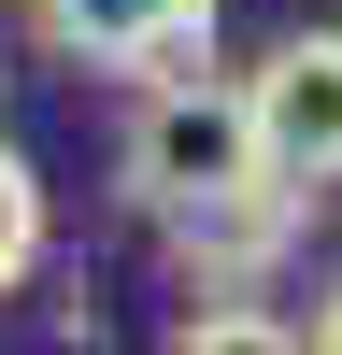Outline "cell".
Wrapping results in <instances>:
<instances>
[{
  "label": "cell",
  "mask_w": 342,
  "mask_h": 355,
  "mask_svg": "<svg viewBox=\"0 0 342 355\" xmlns=\"http://www.w3.org/2000/svg\"><path fill=\"white\" fill-rule=\"evenodd\" d=\"M314 341H328V355H342V284H328V299H314Z\"/></svg>",
  "instance_id": "cell-7"
},
{
  "label": "cell",
  "mask_w": 342,
  "mask_h": 355,
  "mask_svg": "<svg viewBox=\"0 0 342 355\" xmlns=\"http://www.w3.org/2000/svg\"><path fill=\"white\" fill-rule=\"evenodd\" d=\"M228 0H28V28H43L72 71H186L200 43H214Z\"/></svg>",
  "instance_id": "cell-3"
},
{
  "label": "cell",
  "mask_w": 342,
  "mask_h": 355,
  "mask_svg": "<svg viewBox=\"0 0 342 355\" xmlns=\"http://www.w3.org/2000/svg\"><path fill=\"white\" fill-rule=\"evenodd\" d=\"M28 270H43V171L0 142V299H15Z\"/></svg>",
  "instance_id": "cell-6"
},
{
  "label": "cell",
  "mask_w": 342,
  "mask_h": 355,
  "mask_svg": "<svg viewBox=\"0 0 342 355\" xmlns=\"http://www.w3.org/2000/svg\"><path fill=\"white\" fill-rule=\"evenodd\" d=\"M243 100H256L271 171L328 199V185H342V28H285V43L243 71Z\"/></svg>",
  "instance_id": "cell-2"
},
{
  "label": "cell",
  "mask_w": 342,
  "mask_h": 355,
  "mask_svg": "<svg viewBox=\"0 0 342 355\" xmlns=\"http://www.w3.org/2000/svg\"><path fill=\"white\" fill-rule=\"evenodd\" d=\"M256 171H271V142H256V100H243V85L142 71V114H129V142H114V199H129L142 227H157V214H200V199L256 185Z\"/></svg>",
  "instance_id": "cell-1"
},
{
  "label": "cell",
  "mask_w": 342,
  "mask_h": 355,
  "mask_svg": "<svg viewBox=\"0 0 342 355\" xmlns=\"http://www.w3.org/2000/svg\"><path fill=\"white\" fill-rule=\"evenodd\" d=\"M300 214H314V185H285V171H256V185L200 199V214H157V242L186 256L200 284H256V270H285V242H300Z\"/></svg>",
  "instance_id": "cell-4"
},
{
  "label": "cell",
  "mask_w": 342,
  "mask_h": 355,
  "mask_svg": "<svg viewBox=\"0 0 342 355\" xmlns=\"http://www.w3.org/2000/svg\"><path fill=\"white\" fill-rule=\"evenodd\" d=\"M171 341H186V355H300L314 313H256V299H228V284H214V299H186V327H171Z\"/></svg>",
  "instance_id": "cell-5"
}]
</instances>
